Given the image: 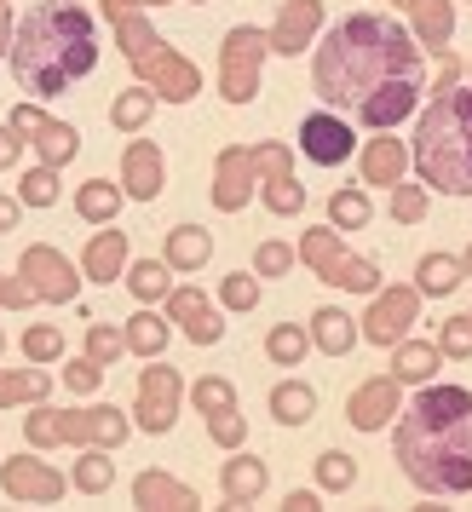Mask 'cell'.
Masks as SVG:
<instances>
[{
  "label": "cell",
  "mask_w": 472,
  "mask_h": 512,
  "mask_svg": "<svg viewBox=\"0 0 472 512\" xmlns=\"http://www.w3.org/2000/svg\"><path fill=\"white\" fill-rule=\"evenodd\" d=\"M421 87H426L421 47L386 12L340 18L311 58V93L323 98L334 116H352L375 133L398 127L421 104Z\"/></svg>",
  "instance_id": "6da1fadb"
},
{
  "label": "cell",
  "mask_w": 472,
  "mask_h": 512,
  "mask_svg": "<svg viewBox=\"0 0 472 512\" xmlns=\"http://www.w3.org/2000/svg\"><path fill=\"white\" fill-rule=\"evenodd\" d=\"M398 466L426 495H467L472 489V392L467 386H426L403 409Z\"/></svg>",
  "instance_id": "7a4b0ae2"
},
{
  "label": "cell",
  "mask_w": 472,
  "mask_h": 512,
  "mask_svg": "<svg viewBox=\"0 0 472 512\" xmlns=\"http://www.w3.org/2000/svg\"><path fill=\"white\" fill-rule=\"evenodd\" d=\"M98 64V29L75 0H35L12 29V75L35 98H64L93 75Z\"/></svg>",
  "instance_id": "3957f363"
},
{
  "label": "cell",
  "mask_w": 472,
  "mask_h": 512,
  "mask_svg": "<svg viewBox=\"0 0 472 512\" xmlns=\"http://www.w3.org/2000/svg\"><path fill=\"white\" fill-rule=\"evenodd\" d=\"M415 167L432 190L472 196V87H438L415 133Z\"/></svg>",
  "instance_id": "277c9868"
},
{
  "label": "cell",
  "mask_w": 472,
  "mask_h": 512,
  "mask_svg": "<svg viewBox=\"0 0 472 512\" xmlns=\"http://www.w3.org/2000/svg\"><path fill=\"white\" fill-rule=\"evenodd\" d=\"M110 24H116V41H121V52H127V64L139 70V81L150 87V93H162L167 104H190V98L202 93V70L190 64L185 52L167 47L139 12H121V18H110Z\"/></svg>",
  "instance_id": "5b68a950"
},
{
  "label": "cell",
  "mask_w": 472,
  "mask_h": 512,
  "mask_svg": "<svg viewBox=\"0 0 472 512\" xmlns=\"http://www.w3.org/2000/svg\"><path fill=\"white\" fill-rule=\"evenodd\" d=\"M294 254L306 259L323 282H334V288H352V294H375V288H380V271L369 265V259L346 254V248H340V236H334V225H329V231H306Z\"/></svg>",
  "instance_id": "8992f818"
},
{
  "label": "cell",
  "mask_w": 472,
  "mask_h": 512,
  "mask_svg": "<svg viewBox=\"0 0 472 512\" xmlns=\"http://www.w3.org/2000/svg\"><path fill=\"white\" fill-rule=\"evenodd\" d=\"M265 41L254 24H236L225 35V47H219V93L225 104H248V98L260 93V64H265Z\"/></svg>",
  "instance_id": "52a82bcc"
},
{
  "label": "cell",
  "mask_w": 472,
  "mask_h": 512,
  "mask_svg": "<svg viewBox=\"0 0 472 512\" xmlns=\"http://www.w3.org/2000/svg\"><path fill=\"white\" fill-rule=\"evenodd\" d=\"M179 397H185V380H179V369H167V363H156L150 357V369L139 374V403H133V415H139L144 432H173V420H179Z\"/></svg>",
  "instance_id": "ba28073f"
},
{
  "label": "cell",
  "mask_w": 472,
  "mask_h": 512,
  "mask_svg": "<svg viewBox=\"0 0 472 512\" xmlns=\"http://www.w3.org/2000/svg\"><path fill=\"white\" fill-rule=\"evenodd\" d=\"M18 277L35 288V300H52V305H70L75 288H81L75 265L58 248H47V242H29L24 254H18Z\"/></svg>",
  "instance_id": "9c48e42d"
},
{
  "label": "cell",
  "mask_w": 472,
  "mask_h": 512,
  "mask_svg": "<svg viewBox=\"0 0 472 512\" xmlns=\"http://www.w3.org/2000/svg\"><path fill=\"white\" fill-rule=\"evenodd\" d=\"M254 167L265 173V208L277 219L306 213V185H294V156L288 144H254Z\"/></svg>",
  "instance_id": "30bf717a"
},
{
  "label": "cell",
  "mask_w": 472,
  "mask_h": 512,
  "mask_svg": "<svg viewBox=\"0 0 472 512\" xmlns=\"http://www.w3.org/2000/svg\"><path fill=\"white\" fill-rule=\"evenodd\" d=\"M12 127L41 150V162H47V167L75 162V150H81V133H75L70 121H52L41 104H18V110H12Z\"/></svg>",
  "instance_id": "8fae6325"
},
{
  "label": "cell",
  "mask_w": 472,
  "mask_h": 512,
  "mask_svg": "<svg viewBox=\"0 0 472 512\" xmlns=\"http://www.w3.org/2000/svg\"><path fill=\"white\" fill-rule=\"evenodd\" d=\"M415 317H421V288H386V294H375V305L363 311V328H357V334L375 340V346H398Z\"/></svg>",
  "instance_id": "7c38bea8"
},
{
  "label": "cell",
  "mask_w": 472,
  "mask_h": 512,
  "mask_svg": "<svg viewBox=\"0 0 472 512\" xmlns=\"http://www.w3.org/2000/svg\"><path fill=\"white\" fill-rule=\"evenodd\" d=\"M254 179H260V167H254V150H242V144H225L219 150V162H213V208L219 213H242L254 202Z\"/></svg>",
  "instance_id": "4fadbf2b"
},
{
  "label": "cell",
  "mask_w": 472,
  "mask_h": 512,
  "mask_svg": "<svg viewBox=\"0 0 472 512\" xmlns=\"http://www.w3.org/2000/svg\"><path fill=\"white\" fill-rule=\"evenodd\" d=\"M300 150H306V162H317V167L352 162V121L334 116V110L306 116V121H300Z\"/></svg>",
  "instance_id": "5bb4252c"
},
{
  "label": "cell",
  "mask_w": 472,
  "mask_h": 512,
  "mask_svg": "<svg viewBox=\"0 0 472 512\" xmlns=\"http://www.w3.org/2000/svg\"><path fill=\"white\" fill-rule=\"evenodd\" d=\"M0 489L12 495V501H35V507H52V501H64V472H52L47 461H29V455H18V461L0 466Z\"/></svg>",
  "instance_id": "9a60e30c"
},
{
  "label": "cell",
  "mask_w": 472,
  "mask_h": 512,
  "mask_svg": "<svg viewBox=\"0 0 472 512\" xmlns=\"http://www.w3.org/2000/svg\"><path fill=\"white\" fill-rule=\"evenodd\" d=\"M24 438L35 449L52 443H93V409H35L24 415Z\"/></svg>",
  "instance_id": "2e32d148"
},
{
  "label": "cell",
  "mask_w": 472,
  "mask_h": 512,
  "mask_svg": "<svg viewBox=\"0 0 472 512\" xmlns=\"http://www.w3.org/2000/svg\"><path fill=\"white\" fill-rule=\"evenodd\" d=\"M392 415H398V374H375V380H363L346 397V420H352L357 432H380Z\"/></svg>",
  "instance_id": "e0dca14e"
},
{
  "label": "cell",
  "mask_w": 472,
  "mask_h": 512,
  "mask_svg": "<svg viewBox=\"0 0 472 512\" xmlns=\"http://www.w3.org/2000/svg\"><path fill=\"white\" fill-rule=\"evenodd\" d=\"M323 24V0H283V12H277V24H271V52H283V58H300L311 47V35Z\"/></svg>",
  "instance_id": "ac0fdd59"
},
{
  "label": "cell",
  "mask_w": 472,
  "mask_h": 512,
  "mask_svg": "<svg viewBox=\"0 0 472 512\" xmlns=\"http://www.w3.org/2000/svg\"><path fill=\"white\" fill-rule=\"evenodd\" d=\"M167 185V167H162V150L150 139H133L127 144V156H121V190L133 196V202H156Z\"/></svg>",
  "instance_id": "d6986e66"
},
{
  "label": "cell",
  "mask_w": 472,
  "mask_h": 512,
  "mask_svg": "<svg viewBox=\"0 0 472 512\" xmlns=\"http://www.w3.org/2000/svg\"><path fill=\"white\" fill-rule=\"evenodd\" d=\"M167 317L185 328L196 346H213V340L225 334V323L213 317V300L202 294V288H173V294H167Z\"/></svg>",
  "instance_id": "ffe728a7"
},
{
  "label": "cell",
  "mask_w": 472,
  "mask_h": 512,
  "mask_svg": "<svg viewBox=\"0 0 472 512\" xmlns=\"http://www.w3.org/2000/svg\"><path fill=\"white\" fill-rule=\"evenodd\" d=\"M133 501L150 512H196V489L167 478V472H139L133 478Z\"/></svg>",
  "instance_id": "44dd1931"
},
{
  "label": "cell",
  "mask_w": 472,
  "mask_h": 512,
  "mask_svg": "<svg viewBox=\"0 0 472 512\" xmlns=\"http://www.w3.org/2000/svg\"><path fill=\"white\" fill-rule=\"evenodd\" d=\"M265 484H271V466L254 461V455H231V461L219 466V489H225V501H231V507H248V501H260Z\"/></svg>",
  "instance_id": "7402d4cb"
},
{
  "label": "cell",
  "mask_w": 472,
  "mask_h": 512,
  "mask_svg": "<svg viewBox=\"0 0 472 512\" xmlns=\"http://www.w3.org/2000/svg\"><path fill=\"white\" fill-rule=\"evenodd\" d=\"M81 271L93 282H121V271H127V231H98L87 242V254H81Z\"/></svg>",
  "instance_id": "603a6c76"
},
{
  "label": "cell",
  "mask_w": 472,
  "mask_h": 512,
  "mask_svg": "<svg viewBox=\"0 0 472 512\" xmlns=\"http://www.w3.org/2000/svg\"><path fill=\"white\" fill-rule=\"evenodd\" d=\"M357 167H363V185H398L403 167H409V150H403V139H375L363 156H357Z\"/></svg>",
  "instance_id": "cb8c5ba5"
},
{
  "label": "cell",
  "mask_w": 472,
  "mask_h": 512,
  "mask_svg": "<svg viewBox=\"0 0 472 512\" xmlns=\"http://www.w3.org/2000/svg\"><path fill=\"white\" fill-rule=\"evenodd\" d=\"M409 18H415L421 47L449 52V35H455V6H449V0H409Z\"/></svg>",
  "instance_id": "d4e9b609"
},
{
  "label": "cell",
  "mask_w": 472,
  "mask_h": 512,
  "mask_svg": "<svg viewBox=\"0 0 472 512\" xmlns=\"http://www.w3.org/2000/svg\"><path fill=\"white\" fill-rule=\"evenodd\" d=\"M213 254V231L202 225H179V231H167V271H202Z\"/></svg>",
  "instance_id": "484cf974"
},
{
  "label": "cell",
  "mask_w": 472,
  "mask_h": 512,
  "mask_svg": "<svg viewBox=\"0 0 472 512\" xmlns=\"http://www.w3.org/2000/svg\"><path fill=\"white\" fill-rule=\"evenodd\" d=\"M311 346L329 351V357H346L357 346V323L340 311V305H323L317 317H311Z\"/></svg>",
  "instance_id": "4316f807"
},
{
  "label": "cell",
  "mask_w": 472,
  "mask_h": 512,
  "mask_svg": "<svg viewBox=\"0 0 472 512\" xmlns=\"http://www.w3.org/2000/svg\"><path fill=\"white\" fill-rule=\"evenodd\" d=\"M121 196H127V190L110 185V179H87V185L75 190V213H81L87 225H110L121 213Z\"/></svg>",
  "instance_id": "83f0119b"
},
{
  "label": "cell",
  "mask_w": 472,
  "mask_h": 512,
  "mask_svg": "<svg viewBox=\"0 0 472 512\" xmlns=\"http://www.w3.org/2000/svg\"><path fill=\"white\" fill-rule=\"evenodd\" d=\"M121 334H127V351L144 357V363L167 351V317H156V311H133V317L121 323Z\"/></svg>",
  "instance_id": "f1b7e54d"
},
{
  "label": "cell",
  "mask_w": 472,
  "mask_h": 512,
  "mask_svg": "<svg viewBox=\"0 0 472 512\" xmlns=\"http://www.w3.org/2000/svg\"><path fill=\"white\" fill-rule=\"evenodd\" d=\"M271 415L283 420V426H306L317 415V392H311L306 380H283V386H271Z\"/></svg>",
  "instance_id": "f546056e"
},
{
  "label": "cell",
  "mask_w": 472,
  "mask_h": 512,
  "mask_svg": "<svg viewBox=\"0 0 472 512\" xmlns=\"http://www.w3.org/2000/svg\"><path fill=\"white\" fill-rule=\"evenodd\" d=\"M461 277H467V271H461V259H449V254H426L421 265H415V288H421V294H438V300L455 294Z\"/></svg>",
  "instance_id": "4dcf8cb0"
},
{
  "label": "cell",
  "mask_w": 472,
  "mask_h": 512,
  "mask_svg": "<svg viewBox=\"0 0 472 512\" xmlns=\"http://www.w3.org/2000/svg\"><path fill=\"white\" fill-rule=\"evenodd\" d=\"M110 484H116V466L104 455V443H87V449L75 455V489H81V495H104Z\"/></svg>",
  "instance_id": "1f68e13d"
},
{
  "label": "cell",
  "mask_w": 472,
  "mask_h": 512,
  "mask_svg": "<svg viewBox=\"0 0 472 512\" xmlns=\"http://www.w3.org/2000/svg\"><path fill=\"white\" fill-rule=\"evenodd\" d=\"M150 116H156V93H150V87H127V93H116V104H110V127H116V133H139Z\"/></svg>",
  "instance_id": "d6a6232c"
},
{
  "label": "cell",
  "mask_w": 472,
  "mask_h": 512,
  "mask_svg": "<svg viewBox=\"0 0 472 512\" xmlns=\"http://www.w3.org/2000/svg\"><path fill=\"white\" fill-rule=\"evenodd\" d=\"M432 369H438V346H426V340H398L392 346V374L403 380H432Z\"/></svg>",
  "instance_id": "836d02e7"
},
{
  "label": "cell",
  "mask_w": 472,
  "mask_h": 512,
  "mask_svg": "<svg viewBox=\"0 0 472 512\" xmlns=\"http://www.w3.org/2000/svg\"><path fill=\"white\" fill-rule=\"evenodd\" d=\"M306 346H311V334L300 323H277L271 334H265V357L277 363V369H294V363H306Z\"/></svg>",
  "instance_id": "e575fe53"
},
{
  "label": "cell",
  "mask_w": 472,
  "mask_h": 512,
  "mask_svg": "<svg viewBox=\"0 0 472 512\" xmlns=\"http://www.w3.org/2000/svg\"><path fill=\"white\" fill-rule=\"evenodd\" d=\"M47 397V374L41 369H0V409L6 403H41Z\"/></svg>",
  "instance_id": "d590c367"
},
{
  "label": "cell",
  "mask_w": 472,
  "mask_h": 512,
  "mask_svg": "<svg viewBox=\"0 0 472 512\" xmlns=\"http://www.w3.org/2000/svg\"><path fill=\"white\" fill-rule=\"evenodd\" d=\"M352 484H357V461L346 449H323V455H317V489L340 495V489H352Z\"/></svg>",
  "instance_id": "8d00e7d4"
},
{
  "label": "cell",
  "mask_w": 472,
  "mask_h": 512,
  "mask_svg": "<svg viewBox=\"0 0 472 512\" xmlns=\"http://www.w3.org/2000/svg\"><path fill=\"white\" fill-rule=\"evenodd\" d=\"M369 196L363 190H334L329 196V219H334V231H363L369 225Z\"/></svg>",
  "instance_id": "74e56055"
},
{
  "label": "cell",
  "mask_w": 472,
  "mask_h": 512,
  "mask_svg": "<svg viewBox=\"0 0 472 512\" xmlns=\"http://www.w3.org/2000/svg\"><path fill=\"white\" fill-rule=\"evenodd\" d=\"M18 202H24V208H52V202H58V167H29L24 179H18Z\"/></svg>",
  "instance_id": "f35d334b"
},
{
  "label": "cell",
  "mask_w": 472,
  "mask_h": 512,
  "mask_svg": "<svg viewBox=\"0 0 472 512\" xmlns=\"http://www.w3.org/2000/svg\"><path fill=\"white\" fill-rule=\"evenodd\" d=\"M127 288H133L144 305L167 300V259H139V265H127Z\"/></svg>",
  "instance_id": "ab89813d"
},
{
  "label": "cell",
  "mask_w": 472,
  "mask_h": 512,
  "mask_svg": "<svg viewBox=\"0 0 472 512\" xmlns=\"http://www.w3.org/2000/svg\"><path fill=\"white\" fill-rule=\"evenodd\" d=\"M219 305L225 311H254L260 305V277L254 271H231V277L219 282Z\"/></svg>",
  "instance_id": "60d3db41"
},
{
  "label": "cell",
  "mask_w": 472,
  "mask_h": 512,
  "mask_svg": "<svg viewBox=\"0 0 472 512\" xmlns=\"http://www.w3.org/2000/svg\"><path fill=\"white\" fill-rule=\"evenodd\" d=\"M24 357L29 363H58V357H64V334L52 323H29L24 328Z\"/></svg>",
  "instance_id": "b9f144b4"
},
{
  "label": "cell",
  "mask_w": 472,
  "mask_h": 512,
  "mask_svg": "<svg viewBox=\"0 0 472 512\" xmlns=\"http://www.w3.org/2000/svg\"><path fill=\"white\" fill-rule=\"evenodd\" d=\"M190 397H196V409H202V415L236 409V386H231V380H219V374H208V380H196V386H190Z\"/></svg>",
  "instance_id": "7bdbcfd3"
},
{
  "label": "cell",
  "mask_w": 472,
  "mask_h": 512,
  "mask_svg": "<svg viewBox=\"0 0 472 512\" xmlns=\"http://www.w3.org/2000/svg\"><path fill=\"white\" fill-rule=\"evenodd\" d=\"M121 346H127V334H121L116 323H93L87 328V357H93V363H116Z\"/></svg>",
  "instance_id": "ee69618b"
},
{
  "label": "cell",
  "mask_w": 472,
  "mask_h": 512,
  "mask_svg": "<svg viewBox=\"0 0 472 512\" xmlns=\"http://www.w3.org/2000/svg\"><path fill=\"white\" fill-rule=\"evenodd\" d=\"M392 219H398V225H421L426 219V190L421 185H392Z\"/></svg>",
  "instance_id": "f6af8a7d"
},
{
  "label": "cell",
  "mask_w": 472,
  "mask_h": 512,
  "mask_svg": "<svg viewBox=\"0 0 472 512\" xmlns=\"http://www.w3.org/2000/svg\"><path fill=\"white\" fill-rule=\"evenodd\" d=\"M208 438L219 443V449H242V438H248V420L236 415V409H219V415H208Z\"/></svg>",
  "instance_id": "bcb514c9"
},
{
  "label": "cell",
  "mask_w": 472,
  "mask_h": 512,
  "mask_svg": "<svg viewBox=\"0 0 472 512\" xmlns=\"http://www.w3.org/2000/svg\"><path fill=\"white\" fill-rule=\"evenodd\" d=\"M438 351L444 357H472V317H449L444 334H438Z\"/></svg>",
  "instance_id": "7dc6e473"
},
{
  "label": "cell",
  "mask_w": 472,
  "mask_h": 512,
  "mask_svg": "<svg viewBox=\"0 0 472 512\" xmlns=\"http://www.w3.org/2000/svg\"><path fill=\"white\" fill-rule=\"evenodd\" d=\"M288 265H294V248L288 242H260V254H254V271L260 277H283Z\"/></svg>",
  "instance_id": "c3c4849f"
},
{
  "label": "cell",
  "mask_w": 472,
  "mask_h": 512,
  "mask_svg": "<svg viewBox=\"0 0 472 512\" xmlns=\"http://www.w3.org/2000/svg\"><path fill=\"white\" fill-rule=\"evenodd\" d=\"M98 380H104V363H93V357H75L70 369H64V386H70L75 397H81V392H98Z\"/></svg>",
  "instance_id": "681fc988"
},
{
  "label": "cell",
  "mask_w": 472,
  "mask_h": 512,
  "mask_svg": "<svg viewBox=\"0 0 472 512\" xmlns=\"http://www.w3.org/2000/svg\"><path fill=\"white\" fill-rule=\"evenodd\" d=\"M29 300H35V288H29L24 277H0V305H6V311H24Z\"/></svg>",
  "instance_id": "f907efd6"
},
{
  "label": "cell",
  "mask_w": 472,
  "mask_h": 512,
  "mask_svg": "<svg viewBox=\"0 0 472 512\" xmlns=\"http://www.w3.org/2000/svg\"><path fill=\"white\" fill-rule=\"evenodd\" d=\"M18 150H24V133L6 121V127H0V167H18Z\"/></svg>",
  "instance_id": "816d5d0a"
},
{
  "label": "cell",
  "mask_w": 472,
  "mask_h": 512,
  "mask_svg": "<svg viewBox=\"0 0 472 512\" xmlns=\"http://www.w3.org/2000/svg\"><path fill=\"white\" fill-rule=\"evenodd\" d=\"M283 507H288V512H317L323 501H317V489H294V495H288Z\"/></svg>",
  "instance_id": "f5cc1de1"
},
{
  "label": "cell",
  "mask_w": 472,
  "mask_h": 512,
  "mask_svg": "<svg viewBox=\"0 0 472 512\" xmlns=\"http://www.w3.org/2000/svg\"><path fill=\"white\" fill-rule=\"evenodd\" d=\"M18 208H24L18 196H0V236H6V231H18Z\"/></svg>",
  "instance_id": "db71d44e"
},
{
  "label": "cell",
  "mask_w": 472,
  "mask_h": 512,
  "mask_svg": "<svg viewBox=\"0 0 472 512\" xmlns=\"http://www.w3.org/2000/svg\"><path fill=\"white\" fill-rule=\"evenodd\" d=\"M139 6H156V0H104V18H121V12H139Z\"/></svg>",
  "instance_id": "11a10c76"
},
{
  "label": "cell",
  "mask_w": 472,
  "mask_h": 512,
  "mask_svg": "<svg viewBox=\"0 0 472 512\" xmlns=\"http://www.w3.org/2000/svg\"><path fill=\"white\" fill-rule=\"evenodd\" d=\"M461 271H467V277H472V248H467V254H461Z\"/></svg>",
  "instance_id": "9f6ffc18"
},
{
  "label": "cell",
  "mask_w": 472,
  "mask_h": 512,
  "mask_svg": "<svg viewBox=\"0 0 472 512\" xmlns=\"http://www.w3.org/2000/svg\"><path fill=\"white\" fill-rule=\"evenodd\" d=\"M0 351H6V334H0Z\"/></svg>",
  "instance_id": "6f0895ef"
},
{
  "label": "cell",
  "mask_w": 472,
  "mask_h": 512,
  "mask_svg": "<svg viewBox=\"0 0 472 512\" xmlns=\"http://www.w3.org/2000/svg\"><path fill=\"white\" fill-rule=\"evenodd\" d=\"M398 6H409V0H398Z\"/></svg>",
  "instance_id": "680465c9"
},
{
  "label": "cell",
  "mask_w": 472,
  "mask_h": 512,
  "mask_svg": "<svg viewBox=\"0 0 472 512\" xmlns=\"http://www.w3.org/2000/svg\"><path fill=\"white\" fill-rule=\"evenodd\" d=\"M0 6H6V0H0Z\"/></svg>",
  "instance_id": "91938a15"
},
{
  "label": "cell",
  "mask_w": 472,
  "mask_h": 512,
  "mask_svg": "<svg viewBox=\"0 0 472 512\" xmlns=\"http://www.w3.org/2000/svg\"><path fill=\"white\" fill-rule=\"evenodd\" d=\"M467 317H472V311H467Z\"/></svg>",
  "instance_id": "94428289"
}]
</instances>
